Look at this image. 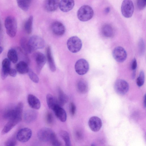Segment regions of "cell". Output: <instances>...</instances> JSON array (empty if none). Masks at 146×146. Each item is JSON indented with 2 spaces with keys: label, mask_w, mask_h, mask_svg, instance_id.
<instances>
[{
  "label": "cell",
  "mask_w": 146,
  "mask_h": 146,
  "mask_svg": "<svg viewBox=\"0 0 146 146\" xmlns=\"http://www.w3.org/2000/svg\"><path fill=\"white\" fill-rule=\"evenodd\" d=\"M50 143L53 146H61V143L58 139L54 132L52 134L49 141Z\"/></svg>",
  "instance_id": "d6a6232c"
},
{
  "label": "cell",
  "mask_w": 146,
  "mask_h": 146,
  "mask_svg": "<svg viewBox=\"0 0 146 146\" xmlns=\"http://www.w3.org/2000/svg\"><path fill=\"white\" fill-rule=\"evenodd\" d=\"M51 29L52 32L58 36L63 35L66 31L65 27L63 24L58 21H54L52 23Z\"/></svg>",
  "instance_id": "4fadbf2b"
},
{
  "label": "cell",
  "mask_w": 146,
  "mask_h": 146,
  "mask_svg": "<svg viewBox=\"0 0 146 146\" xmlns=\"http://www.w3.org/2000/svg\"><path fill=\"white\" fill-rule=\"evenodd\" d=\"M16 137H12L8 140L5 143V145L7 146H14L17 143Z\"/></svg>",
  "instance_id": "d590c367"
},
{
  "label": "cell",
  "mask_w": 146,
  "mask_h": 146,
  "mask_svg": "<svg viewBox=\"0 0 146 146\" xmlns=\"http://www.w3.org/2000/svg\"><path fill=\"white\" fill-rule=\"evenodd\" d=\"M57 118L62 122H65L67 119L66 113L64 109L60 105L56 106L52 110Z\"/></svg>",
  "instance_id": "e0dca14e"
},
{
  "label": "cell",
  "mask_w": 146,
  "mask_h": 146,
  "mask_svg": "<svg viewBox=\"0 0 146 146\" xmlns=\"http://www.w3.org/2000/svg\"><path fill=\"white\" fill-rule=\"evenodd\" d=\"M74 5V0H61L59 7L62 11L67 12L71 10Z\"/></svg>",
  "instance_id": "2e32d148"
},
{
  "label": "cell",
  "mask_w": 146,
  "mask_h": 146,
  "mask_svg": "<svg viewBox=\"0 0 146 146\" xmlns=\"http://www.w3.org/2000/svg\"><path fill=\"white\" fill-rule=\"evenodd\" d=\"M137 67V62L136 59L134 58L132 60L131 64V68L132 70L135 71Z\"/></svg>",
  "instance_id": "60d3db41"
},
{
  "label": "cell",
  "mask_w": 146,
  "mask_h": 146,
  "mask_svg": "<svg viewBox=\"0 0 146 146\" xmlns=\"http://www.w3.org/2000/svg\"><path fill=\"white\" fill-rule=\"evenodd\" d=\"M8 59L13 63H16L18 60V57L17 51L15 49L9 50L7 53Z\"/></svg>",
  "instance_id": "f1b7e54d"
},
{
  "label": "cell",
  "mask_w": 146,
  "mask_h": 146,
  "mask_svg": "<svg viewBox=\"0 0 146 146\" xmlns=\"http://www.w3.org/2000/svg\"><path fill=\"white\" fill-rule=\"evenodd\" d=\"M46 120L47 123L51 124L54 121V117L52 114L50 112H48L46 115Z\"/></svg>",
  "instance_id": "8d00e7d4"
},
{
  "label": "cell",
  "mask_w": 146,
  "mask_h": 146,
  "mask_svg": "<svg viewBox=\"0 0 146 146\" xmlns=\"http://www.w3.org/2000/svg\"><path fill=\"white\" fill-rule=\"evenodd\" d=\"M67 48L71 52L76 53L80 50L82 46V43L80 39L76 36L70 37L67 42Z\"/></svg>",
  "instance_id": "277c9868"
},
{
  "label": "cell",
  "mask_w": 146,
  "mask_h": 146,
  "mask_svg": "<svg viewBox=\"0 0 146 146\" xmlns=\"http://www.w3.org/2000/svg\"><path fill=\"white\" fill-rule=\"evenodd\" d=\"M33 17L32 16H30L26 21L24 28L26 33L29 34L31 33L32 31V26Z\"/></svg>",
  "instance_id": "4dcf8cb0"
},
{
  "label": "cell",
  "mask_w": 146,
  "mask_h": 146,
  "mask_svg": "<svg viewBox=\"0 0 146 146\" xmlns=\"http://www.w3.org/2000/svg\"><path fill=\"white\" fill-rule=\"evenodd\" d=\"M28 44L31 53L36 50L43 48L45 46V42L40 36L34 35L28 40Z\"/></svg>",
  "instance_id": "5b68a950"
},
{
  "label": "cell",
  "mask_w": 146,
  "mask_h": 146,
  "mask_svg": "<svg viewBox=\"0 0 146 146\" xmlns=\"http://www.w3.org/2000/svg\"><path fill=\"white\" fill-rule=\"evenodd\" d=\"M34 57L36 64L37 72L39 74L46 62V57L43 54L40 52L34 54Z\"/></svg>",
  "instance_id": "8fae6325"
},
{
  "label": "cell",
  "mask_w": 146,
  "mask_h": 146,
  "mask_svg": "<svg viewBox=\"0 0 146 146\" xmlns=\"http://www.w3.org/2000/svg\"><path fill=\"white\" fill-rule=\"evenodd\" d=\"M69 111L72 116H74L76 111V107L75 104L73 102H71L69 106Z\"/></svg>",
  "instance_id": "f35d334b"
},
{
  "label": "cell",
  "mask_w": 146,
  "mask_h": 146,
  "mask_svg": "<svg viewBox=\"0 0 146 146\" xmlns=\"http://www.w3.org/2000/svg\"><path fill=\"white\" fill-rule=\"evenodd\" d=\"M46 55L49 68L52 71L54 72L56 70V67L50 46H48L46 48Z\"/></svg>",
  "instance_id": "ffe728a7"
},
{
  "label": "cell",
  "mask_w": 146,
  "mask_h": 146,
  "mask_svg": "<svg viewBox=\"0 0 146 146\" xmlns=\"http://www.w3.org/2000/svg\"><path fill=\"white\" fill-rule=\"evenodd\" d=\"M135 71H133L132 74V78H135Z\"/></svg>",
  "instance_id": "f6af8a7d"
},
{
  "label": "cell",
  "mask_w": 146,
  "mask_h": 146,
  "mask_svg": "<svg viewBox=\"0 0 146 146\" xmlns=\"http://www.w3.org/2000/svg\"><path fill=\"white\" fill-rule=\"evenodd\" d=\"M112 55L115 60L119 62H124L127 57L126 51L121 46L115 47L113 51Z\"/></svg>",
  "instance_id": "30bf717a"
},
{
  "label": "cell",
  "mask_w": 146,
  "mask_h": 146,
  "mask_svg": "<svg viewBox=\"0 0 146 146\" xmlns=\"http://www.w3.org/2000/svg\"><path fill=\"white\" fill-rule=\"evenodd\" d=\"M143 42V40L141 39L139 42V51L141 54L143 52L144 50V44Z\"/></svg>",
  "instance_id": "ab89813d"
},
{
  "label": "cell",
  "mask_w": 146,
  "mask_h": 146,
  "mask_svg": "<svg viewBox=\"0 0 146 146\" xmlns=\"http://www.w3.org/2000/svg\"><path fill=\"white\" fill-rule=\"evenodd\" d=\"M110 9L109 7L106 8L105 9V12L106 13H108L110 11Z\"/></svg>",
  "instance_id": "ee69618b"
},
{
  "label": "cell",
  "mask_w": 146,
  "mask_h": 146,
  "mask_svg": "<svg viewBox=\"0 0 146 146\" xmlns=\"http://www.w3.org/2000/svg\"><path fill=\"white\" fill-rule=\"evenodd\" d=\"M60 135L65 142L66 146H71L70 138L68 132L64 130L61 131L60 132Z\"/></svg>",
  "instance_id": "1f68e13d"
},
{
  "label": "cell",
  "mask_w": 146,
  "mask_h": 146,
  "mask_svg": "<svg viewBox=\"0 0 146 146\" xmlns=\"http://www.w3.org/2000/svg\"><path fill=\"white\" fill-rule=\"evenodd\" d=\"M58 100L60 106H62L68 102V98L67 95L60 88L58 89Z\"/></svg>",
  "instance_id": "4316f807"
},
{
  "label": "cell",
  "mask_w": 146,
  "mask_h": 146,
  "mask_svg": "<svg viewBox=\"0 0 146 146\" xmlns=\"http://www.w3.org/2000/svg\"><path fill=\"white\" fill-rule=\"evenodd\" d=\"M121 10L123 15L129 18L133 15L134 10L133 4L131 0H124L122 3Z\"/></svg>",
  "instance_id": "8992f818"
},
{
  "label": "cell",
  "mask_w": 146,
  "mask_h": 146,
  "mask_svg": "<svg viewBox=\"0 0 146 146\" xmlns=\"http://www.w3.org/2000/svg\"><path fill=\"white\" fill-rule=\"evenodd\" d=\"M19 7L23 11L28 10L30 6L31 0H17Z\"/></svg>",
  "instance_id": "83f0119b"
},
{
  "label": "cell",
  "mask_w": 146,
  "mask_h": 146,
  "mask_svg": "<svg viewBox=\"0 0 146 146\" xmlns=\"http://www.w3.org/2000/svg\"><path fill=\"white\" fill-rule=\"evenodd\" d=\"M16 70L19 73L24 74L28 73L29 70L28 64L23 61H21L16 65Z\"/></svg>",
  "instance_id": "603a6c76"
},
{
  "label": "cell",
  "mask_w": 146,
  "mask_h": 146,
  "mask_svg": "<svg viewBox=\"0 0 146 146\" xmlns=\"http://www.w3.org/2000/svg\"><path fill=\"white\" fill-rule=\"evenodd\" d=\"M4 24L7 35L11 37H14L17 33V27L15 18L13 16H8L5 20Z\"/></svg>",
  "instance_id": "7a4b0ae2"
},
{
  "label": "cell",
  "mask_w": 146,
  "mask_h": 146,
  "mask_svg": "<svg viewBox=\"0 0 146 146\" xmlns=\"http://www.w3.org/2000/svg\"><path fill=\"white\" fill-rule=\"evenodd\" d=\"M37 113L34 110L29 109L26 111L24 115L25 121L27 123H31L34 121L36 118Z\"/></svg>",
  "instance_id": "7402d4cb"
},
{
  "label": "cell",
  "mask_w": 146,
  "mask_h": 146,
  "mask_svg": "<svg viewBox=\"0 0 146 146\" xmlns=\"http://www.w3.org/2000/svg\"><path fill=\"white\" fill-rule=\"evenodd\" d=\"M59 0H45L44 7L45 10L48 12L55 11L59 6Z\"/></svg>",
  "instance_id": "9a60e30c"
},
{
  "label": "cell",
  "mask_w": 146,
  "mask_h": 146,
  "mask_svg": "<svg viewBox=\"0 0 146 146\" xmlns=\"http://www.w3.org/2000/svg\"><path fill=\"white\" fill-rule=\"evenodd\" d=\"M129 87L128 83L123 79H118L115 83V90L116 92L120 95H123L126 94L129 90Z\"/></svg>",
  "instance_id": "ba28073f"
},
{
  "label": "cell",
  "mask_w": 146,
  "mask_h": 146,
  "mask_svg": "<svg viewBox=\"0 0 146 146\" xmlns=\"http://www.w3.org/2000/svg\"><path fill=\"white\" fill-rule=\"evenodd\" d=\"M11 61L8 58L4 59L2 63L1 77L3 80L5 79L8 76L11 68Z\"/></svg>",
  "instance_id": "ac0fdd59"
},
{
  "label": "cell",
  "mask_w": 146,
  "mask_h": 146,
  "mask_svg": "<svg viewBox=\"0 0 146 146\" xmlns=\"http://www.w3.org/2000/svg\"><path fill=\"white\" fill-rule=\"evenodd\" d=\"M21 48L27 54L31 53L28 44V40L25 37L22 38L20 40Z\"/></svg>",
  "instance_id": "f546056e"
},
{
  "label": "cell",
  "mask_w": 146,
  "mask_h": 146,
  "mask_svg": "<svg viewBox=\"0 0 146 146\" xmlns=\"http://www.w3.org/2000/svg\"><path fill=\"white\" fill-rule=\"evenodd\" d=\"M88 124L91 129L97 132L100 130L102 126V121L100 118L97 116H93L89 119Z\"/></svg>",
  "instance_id": "5bb4252c"
},
{
  "label": "cell",
  "mask_w": 146,
  "mask_h": 146,
  "mask_svg": "<svg viewBox=\"0 0 146 146\" xmlns=\"http://www.w3.org/2000/svg\"><path fill=\"white\" fill-rule=\"evenodd\" d=\"M77 88L80 93L85 94L87 92L88 89L87 83L84 80L80 79L77 82Z\"/></svg>",
  "instance_id": "484cf974"
},
{
  "label": "cell",
  "mask_w": 146,
  "mask_h": 146,
  "mask_svg": "<svg viewBox=\"0 0 146 146\" xmlns=\"http://www.w3.org/2000/svg\"><path fill=\"white\" fill-rule=\"evenodd\" d=\"M145 80V75L143 71H141L136 80V83L139 87L141 86L143 84Z\"/></svg>",
  "instance_id": "836d02e7"
},
{
  "label": "cell",
  "mask_w": 146,
  "mask_h": 146,
  "mask_svg": "<svg viewBox=\"0 0 146 146\" xmlns=\"http://www.w3.org/2000/svg\"><path fill=\"white\" fill-rule=\"evenodd\" d=\"M23 107V103H19L14 107L7 109L4 114V117L9 120L13 118L22 119Z\"/></svg>",
  "instance_id": "6da1fadb"
},
{
  "label": "cell",
  "mask_w": 146,
  "mask_h": 146,
  "mask_svg": "<svg viewBox=\"0 0 146 146\" xmlns=\"http://www.w3.org/2000/svg\"><path fill=\"white\" fill-rule=\"evenodd\" d=\"M3 51V48L0 46V54Z\"/></svg>",
  "instance_id": "7dc6e473"
},
{
  "label": "cell",
  "mask_w": 146,
  "mask_h": 146,
  "mask_svg": "<svg viewBox=\"0 0 146 146\" xmlns=\"http://www.w3.org/2000/svg\"><path fill=\"white\" fill-rule=\"evenodd\" d=\"M27 101L29 106L32 109H39L41 106L39 99L36 96L32 94H29L27 97Z\"/></svg>",
  "instance_id": "d6986e66"
},
{
  "label": "cell",
  "mask_w": 146,
  "mask_h": 146,
  "mask_svg": "<svg viewBox=\"0 0 146 146\" xmlns=\"http://www.w3.org/2000/svg\"><path fill=\"white\" fill-rule=\"evenodd\" d=\"M94 14V11L91 7L88 5H84L78 10L77 16L80 21L85 22L91 19L93 16Z\"/></svg>",
  "instance_id": "3957f363"
},
{
  "label": "cell",
  "mask_w": 146,
  "mask_h": 146,
  "mask_svg": "<svg viewBox=\"0 0 146 146\" xmlns=\"http://www.w3.org/2000/svg\"><path fill=\"white\" fill-rule=\"evenodd\" d=\"M89 68L88 63L86 60L83 58L78 60L75 65V69L76 72L80 75H84L87 73Z\"/></svg>",
  "instance_id": "52a82bcc"
},
{
  "label": "cell",
  "mask_w": 146,
  "mask_h": 146,
  "mask_svg": "<svg viewBox=\"0 0 146 146\" xmlns=\"http://www.w3.org/2000/svg\"><path fill=\"white\" fill-rule=\"evenodd\" d=\"M29 77L31 80L35 83H38L39 81L38 76L32 70L30 69L28 72Z\"/></svg>",
  "instance_id": "e575fe53"
},
{
  "label": "cell",
  "mask_w": 146,
  "mask_h": 146,
  "mask_svg": "<svg viewBox=\"0 0 146 146\" xmlns=\"http://www.w3.org/2000/svg\"><path fill=\"white\" fill-rule=\"evenodd\" d=\"M54 132L49 128L44 127L40 129L38 132L37 136L38 139L41 141H49Z\"/></svg>",
  "instance_id": "7c38bea8"
},
{
  "label": "cell",
  "mask_w": 146,
  "mask_h": 146,
  "mask_svg": "<svg viewBox=\"0 0 146 146\" xmlns=\"http://www.w3.org/2000/svg\"><path fill=\"white\" fill-rule=\"evenodd\" d=\"M32 134V130L29 128L25 127L20 129L17 133L16 137L19 141L24 143L28 141Z\"/></svg>",
  "instance_id": "9c48e42d"
},
{
  "label": "cell",
  "mask_w": 146,
  "mask_h": 146,
  "mask_svg": "<svg viewBox=\"0 0 146 146\" xmlns=\"http://www.w3.org/2000/svg\"><path fill=\"white\" fill-rule=\"evenodd\" d=\"M21 119L19 118H13L9 120V121L2 129L1 132L2 134H4L8 133L19 123Z\"/></svg>",
  "instance_id": "44dd1931"
},
{
  "label": "cell",
  "mask_w": 146,
  "mask_h": 146,
  "mask_svg": "<svg viewBox=\"0 0 146 146\" xmlns=\"http://www.w3.org/2000/svg\"><path fill=\"white\" fill-rule=\"evenodd\" d=\"M137 7L139 9H143L146 6V0H137Z\"/></svg>",
  "instance_id": "74e56055"
},
{
  "label": "cell",
  "mask_w": 146,
  "mask_h": 146,
  "mask_svg": "<svg viewBox=\"0 0 146 146\" xmlns=\"http://www.w3.org/2000/svg\"><path fill=\"white\" fill-rule=\"evenodd\" d=\"M17 74V71L16 70L11 68L9 71V74L11 76L15 77L16 76Z\"/></svg>",
  "instance_id": "b9f144b4"
},
{
  "label": "cell",
  "mask_w": 146,
  "mask_h": 146,
  "mask_svg": "<svg viewBox=\"0 0 146 146\" xmlns=\"http://www.w3.org/2000/svg\"><path fill=\"white\" fill-rule=\"evenodd\" d=\"M46 101L48 107L52 110L57 106H60L58 99L50 94L46 95Z\"/></svg>",
  "instance_id": "cb8c5ba5"
},
{
  "label": "cell",
  "mask_w": 146,
  "mask_h": 146,
  "mask_svg": "<svg viewBox=\"0 0 146 146\" xmlns=\"http://www.w3.org/2000/svg\"><path fill=\"white\" fill-rule=\"evenodd\" d=\"M75 135L78 139H81L82 137V134L80 131L77 130L75 132Z\"/></svg>",
  "instance_id": "7bdbcfd3"
},
{
  "label": "cell",
  "mask_w": 146,
  "mask_h": 146,
  "mask_svg": "<svg viewBox=\"0 0 146 146\" xmlns=\"http://www.w3.org/2000/svg\"><path fill=\"white\" fill-rule=\"evenodd\" d=\"M102 33L104 36L110 38L112 37L114 34V31L112 27L109 24L104 25L102 28Z\"/></svg>",
  "instance_id": "d4e9b609"
},
{
  "label": "cell",
  "mask_w": 146,
  "mask_h": 146,
  "mask_svg": "<svg viewBox=\"0 0 146 146\" xmlns=\"http://www.w3.org/2000/svg\"><path fill=\"white\" fill-rule=\"evenodd\" d=\"M143 103L144 107L145 108V95L144 97Z\"/></svg>",
  "instance_id": "bcb514c9"
}]
</instances>
